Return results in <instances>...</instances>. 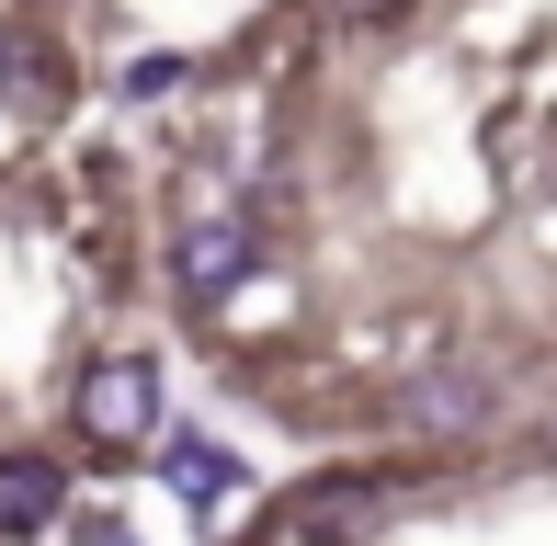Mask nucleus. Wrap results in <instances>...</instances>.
<instances>
[{"instance_id":"3","label":"nucleus","mask_w":557,"mask_h":546,"mask_svg":"<svg viewBox=\"0 0 557 546\" xmlns=\"http://www.w3.org/2000/svg\"><path fill=\"white\" fill-rule=\"evenodd\" d=\"M250 273H262V228H250V216H194V228L171 239V296H183V308H227Z\"/></svg>"},{"instance_id":"6","label":"nucleus","mask_w":557,"mask_h":546,"mask_svg":"<svg viewBox=\"0 0 557 546\" xmlns=\"http://www.w3.org/2000/svg\"><path fill=\"white\" fill-rule=\"evenodd\" d=\"M0 91H12L23 114H58V103H69V58L35 35V23H12V35H0Z\"/></svg>"},{"instance_id":"4","label":"nucleus","mask_w":557,"mask_h":546,"mask_svg":"<svg viewBox=\"0 0 557 546\" xmlns=\"http://www.w3.org/2000/svg\"><path fill=\"white\" fill-rule=\"evenodd\" d=\"M69 524V467L46 444H0V546H35Z\"/></svg>"},{"instance_id":"7","label":"nucleus","mask_w":557,"mask_h":546,"mask_svg":"<svg viewBox=\"0 0 557 546\" xmlns=\"http://www.w3.org/2000/svg\"><path fill=\"white\" fill-rule=\"evenodd\" d=\"M410 421H433V433H467V421H490V387L444 364V376H421V387H410Z\"/></svg>"},{"instance_id":"8","label":"nucleus","mask_w":557,"mask_h":546,"mask_svg":"<svg viewBox=\"0 0 557 546\" xmlns=\"http://www.w3.org/2000/svg\"><path fill=\"white\" fill-rule=\"evenodd\" d=\"M171 80H183V58H137V69H125V91H137V103H160Z\"/></svg>"},{"instance_id":"5","label":"nucleus","mask_w":557,"mask_h":546,"mask_svg":"<svg viewBox=\"0 0 557 546\" xmlns=\"http://www.w3.org/2000/svg\"><path fill=\"white\" fill-rule=\"evenodd\" d=\"M148 467H160V489H171V501L194 512V524H216V512H227V501L250 489V467L227 456L216 433H160V456H148Z\"/></svg>"},{"instance_id":"2","label":"nucleus","mask_w":557,"mask_h":546,"mask_svg":"<svg viewBox=\"0 0 557 546\" xmlns=\"http://www.w3.org/2000/svg\"><path fill=\"white\" fill-rule=\"evenodd\" d=\"M387 512H398V479H387V467H331V479H296L273 524L308 535V546H352V535L387 524Z\"/></svg>"},{"instance_id":"9","label":"nucleus","mask_w":557,"mask_h":546,"mask_svg":"<svg viewBox=\"0 0 557 546\" xmlns=\"http://www.w3.org/2000/svg\"><path fill=\"white\" fill-rule=\"evenodd\" d=\"M331 12H398V0H331Z\"/></svg>"},{"instance_id":"10","label":"nucleus","mask_w":557,"mask_h":546,"mask_svg":"<svg viewBox=\"0 0 557 546\" xmlns=\"http://www.w3.org/2000/svg\"><path fill=\"white\" fill-rule=\"evenodd\" d=\"M0 12H12V0H0Z\"/></svg>"},{"instance_id":"1","label":"nucleus","mask_w":557,"mask_h":546,"mask_svg":"<svg viewBox=\"0 0 557 546\" xmlns=\"http://www.w3.org/2000/svg\"><path fill=\"white\" fill-rule=\"evenodd\" d=\"M69 433L91 456H148L160 444V364L148 353H91L81 387H69Z\"/></svg>"}]
</instances>
